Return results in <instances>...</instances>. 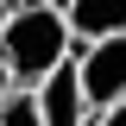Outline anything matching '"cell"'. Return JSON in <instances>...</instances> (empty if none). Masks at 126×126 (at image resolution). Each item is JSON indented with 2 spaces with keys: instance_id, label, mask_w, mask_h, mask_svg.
Masks as SVG:
<instances>
[{
  "instance_id": "obj_8",
  "label": "cell",
  "mask_w": 126,
  "mask_h": 126,
  "mask_svg": "<svg viewBox=\"0 0 126 126\" xmlns=\"http://www.w3.org/2000/svg\"><path fill=\"white\" fill-rule=\"evenodd\" d=\"M6 13H13V6H6V0H0V32H6Z\"/></svg>"
},
{
  "instance_id": "obj_6",
  "label": "cell",
  "mask_w": 126,
  "mask_h": 126,
  "mask_svg": "<svg viewBox=\"0 0 126 126\" xmlns=\"http://www.w3.org/2000/svg\"><path fill=\"white\" fill-rule=\"evenodd\" d=\"M94 126H126V101H120V107H113V113H101V120H94Z\"/></svg>"
},
{
  "instance_id": "obj_2",
  "label": "cell",
  "mask_w": 126,
  "mask_h": 126,
  "mask_svg": "<svg viewBox=\"0 0 126 126\" xmlns=\"http://www.w3.org/2000/svg\"><path fill=\"white\" fill-rule=\"evenodd\" d=\"M76 82H82V101H88V126L101 113H113L126 101V38L76 50Z\"/></svg>"
},
{
  "instance_id": "obj_1",
  "label": "cell",
  "mask_w": 126,
  "mask_h": 126,
  "mask_svg": "<svg viewBox=\"0 0 126 126\" xmlns=\"http://www.w3.org/2000/svg\"><path fill=\"white\" fill-rule=\"evenodd\" d=\"M69 57H76V44H69V19H63V6H50V0H25V6L6 13L0 63H6V76H13L19 94L44 88Z\"/></svg>"
},
{
  "instance_id": "obj_4",
  "label": "cell",
  "mask_w": 126,
  "mask_h": 126,
  "mask_svg": "<svg viewBox=\"0 0 126 126\" xmlns=\"http://www.w3.org/2000/svg\"><path fill=\"white\" fill-rule=\"evenodd\" d=\"M32 94H38L44 126H88V101H82V82H76V57L63 63L44 88H32Z\"/></svg>"
},
{
  "instance_id": "obj_5",
  "label": "cell",
  "mask_w": 126,
  "mask_h": 126,
  "mask_svg": "<svg viewBox=\"0 0 126 126\" xmlns=\"http://www.w3.org/2000/svg\"><path fill=\"white\" fill-rule=\"evenodd\" d=\"M0 126H44V113H38V94H6V107H0Z\"/></svg>"
},
{
  "instance_id": "obj_3",
  "label": "cell",
  "mask_w": 126,
  "mask_h": 126,
  "mask_svg": "<svg viewBox=\"0 0 126 126\" xmlns=\"http://www.w3.org/2000/svg\"><path fill=\"white\" fill-rule=\"evenodd\" d=\"M63 19H69V44L76 50L107 44V38H126V0H69Z\"/></svg>"
},
{
  "instance_id": "obj_7",
  "label": "cell",
  "mask_w": 126,
  "mask_h": 126,
  "mask_svg": "<svg viewBox=\"0 0 126 126\" xmlns=\"http://www.w3.org/2000/svg\"><path fill=\"white\" fill-rule=\"evenodd\" d=\"M6 94H13V76H6V63H0V107H6Z\"/></svg>"
}]
</instances>
